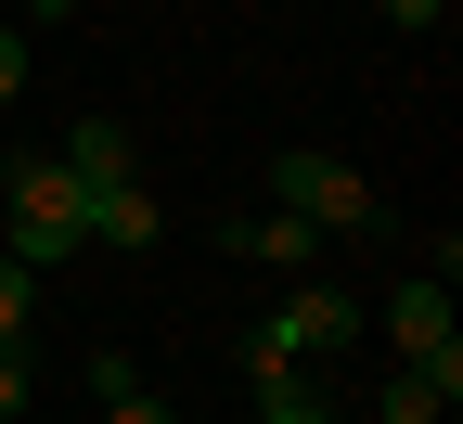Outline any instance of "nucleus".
<instances>
[{
    "instance_id": "13",
    "label": "nucleus",
    "mask_w": 463,
    "mask_h": 424,
    "mask_svg": "<svg viewBox=\"0 0 463 424\" xmlns=\"http://www.w3.org/2000/svg\"><path fill=\"white\" fill-rule=\"evenodd\" d=\"M0 411H26V347H0Z\"/></svg>"
},
{
    "instance_id": "6",
    "label": "nucleus",
    "mask_w": 463,
    "mask_h": 424,
    "mask_svg": "<svg viewBox=\"0 0 463 424\" xmlns=\"http://www.w3.org/2000/svg\"><path fill=\"white\" fill-rule=\"evenodd\" d=\"M219 245H232V258H258V270H309L322 231H309L297 206H258V219H219Z\"/></svg>"
},
{
    "instance_id": "1",
    "label": "nucleus",
    "mask_w": 463,
    "mask_h": 424,
    "mask_svg": "<svg viewBox=\"0 0 463 424\" xmlns=\"http://www.w3.org/2000/svg\"><path fill=\"white\" fill-rule=\"evenodd\" d=\"M0 206H14V258H26V270H65V258L90 245V193H78L65 155H14Z\"/></svg>"
},
{
    "instance_id": "8",
    "label": "nucleus",
    "mask_w": 463,
    "mask_h": 424,
    "mask_svg": "<svg viewBox=\"0 0 463 424\" xmlns=\"http://www.w3.org/2000/svg\"><path fill=\"white\" fill-rule=\"evenodd\" d=\"M65 167H78V193L129 180V129H116V116H78V129H65Z\"/></svg>"
},
{
    "instance_id": "9",
    "label": "nucleus",
    "mask_w": 463,
    "mask_h": 424,
    "mask_svg": "<svg viewBox=\"0 0 463 424\" xmlns=\"http://www.w3.org/2000/svg\"><path fill=\"white\" fill-rule=\"evenodd\" d=\"M90 386H103V424H181V411H167V399H155V386H142V373H129L116 347L90 360Z\"/></svg>"
},
{
    "instance_id": "15",
    "label": "nucleus",
    "mask_w": 463,
    "mask_h": 424,
    "mask_svg": "<svg viewBox=\"0 0 463 424\" xmlns=\"http://www.w3.org/2000/svg\"><path fill=\"white\" fill-rule=\"evenodd\" d=\"M26 14H78V0H26Z\"/></svg>"
},
{
    "instance_id": "3",
    "label": "nucleus",
    "mask_w": 463,
    "mask_h": 424,
    "mask_svg": "<svg viewBox=\"0 0 463 424\" xmlns=\"http://www.w3.org/2000/svg\"><path fill=\"white\" fill-rule=\"evenodd\" d=\"M361 334V296H335V283H297L283 309L258 322V360H322V347H347Z\"/></svg>"
},
{
    "instance_id": "12",
    "label": "nucleus",
    "mask_w": 463,
    "mask_h": 424,
    "mask_svg": "<svg viewBox=\"0 0 463 424\" xmlns=\"http://www.w3.org/2000/svg\"><path fill=\"white\" fill-rule=\"evenodd\" d=\"M26 90V26H0V103Z\"/></svg>"
},
{
    "instance_id": "11",
    "label": "nucleus",
    "mask_w": 463,
    "mask_h": 424,
    "mask_svg": "<svg viewBox=\"0 0 463 424\" xmlns=\"http://www.w3.org/2000/svg\"><path fill=\"white\" fill-rule=\"evenodd\" d=\"M26 296H39V270H26V258H0V347H26Z\"/></svg>"
},
{
    "instance_id": "5",
    "label": "nucleus",
    "mask_w": 463,
    "mask_h": 424,
    "mask_svg": "<svg viewBox=\"0 0 463 424\" xmlns=\"http://www.w3.org/2000/svg\"><path fill=\"white\" fill-rule=\"evenodd\" d=\"M463 411V360H399V386L373 399V424H450Z\"/></svg>"
},
{
    "instance_id": "14",
    "label": "nucleus",
    "mask_w": 463,
    "mask_h": 424,
    "mask_svg": "<svg viewBox=\"0 0 463 424\" xmlns=\"http://www.w3.org/2000/svg\"><path fill=\"white\" fill-rule=\"evenodd\" d=\"M373 14H386V26H438V0H373Z\"/></svg>"
},
{
    "instance_id": "2",
    "label": "nucleus",
    "mask_w": 463,
    "mask_h": 424,
    "mask_svg": "<svg viewBox=\"0 0 463 424\" xmlns=\"http://www.w3.org/2000/svg\"><path fill=\"white\" fill-rule=\"evenodd\" d=\"M270 206H297L309 231H373V219H386V206H373V180L347 167V155H322V142L270 155Z\"/></svg>"
},
{
    "instance_id": "4",
    "label": "nucleus",
    "mask_w": 463,
    "mask_h": 424,
    "mask_svg": "<svg viewBox=\"0 0 463 424\" xmlns=\"http://www.w3.org/2000/svg\"><path fill=\"white\" fill-rule=\"evenodd\" d=\"M386 334H399V360H463V322H450V283L438 270H412L386 296Z\"/></svg>"
},
{
    "instance_id": "16",
    "label": "nucleus",
    "mask_w": 463,
    "mask_h": 424,
    "mask_svg": "<svg viewBox=\"0 0 463 424\" xmlns=\"http://www.w3.org/2000/svg\"><path fill=\"white\" fill-rule=\"evenodd\" d=\"M0 424H14V411H0Z\"/></svg>"
},
{
    "instance_id": "10",
    "label": "nucleus",
    "mask_w": 463,
    "mask_h": 424,
    "mask_svg": "<svg viewBox=\"0 0 463 424\" xmlns=\"http://www.w3.org/2000/svg\"><path fill=\"white\" fill-rule=\"evenodd\" d=\"M258 424H335V399L297 386V360H258Z\"/></svg>"
},
{
    "instance_id": "7",
    "label": "nucleus",
    "mask_w": 463,
    "mask_h": 424,
    "mask_svg": "<svg viewBox=\"0 0 463 424\" xmlns=\"http://www.w3.org/2000/svg\"><path fill=\"white\" fill-rule=\"evenodd\" d=\"M90 245H155V193H142V180H103V193H90Z\"/></svg>"
}]
</instances>
